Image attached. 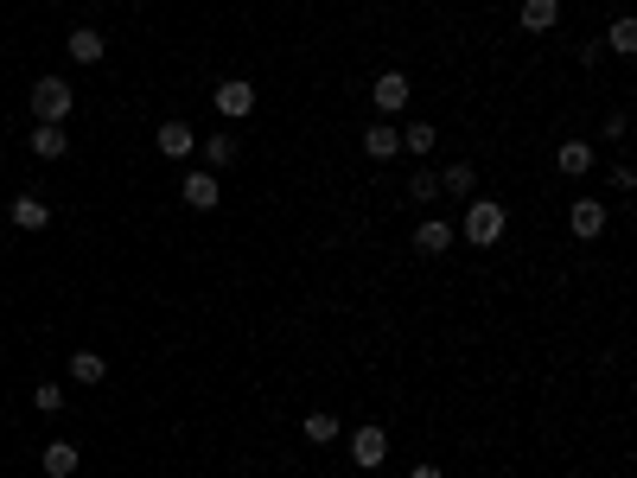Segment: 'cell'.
Segmentation results:
<instances>
[{
	"instance_id": "cell-13",
	"label": "cell",
	"mask_w": 637,
	"mask_h": 478,
	"mask_svg": "<svg viewBox=\"0 0 637 478\" xmlns=\"http://www.w3.org/2000/svg\"><path fill=\"white\" fill-rule=\"evenodd\" d=\"M364 153H370V160H395V153H402V128H395V122H370L364 128Z\"/></svg>"
},
{
	"instance_id": "cell-27",
	"label": "cell",
	"mask_w": 637,
	"mask_h": 478,
	"mask_svg": "<svg viewBox=\"0 0 637 478\" xmlns=\"http://www.w3.org/2000/svg\"><path fill=\"white\" fill-rule=\"evenodd\" d=\"M408 478H446L440 466H415V472H408Z\"/></svg>"
},
{
	"instance_id": "cell-18",
	"label": "cell",
	"mask_w": 637,
	"mask_h": 478,
	"mask_svg": "<svg viewBox=\"0 0 637 478\" xmlns=\"http://www.w3.org/2000/svg\"><path fill=\"white\" fill-rule=\"evenodd\" d=\"M71 377L83 389H96L102 377H109V357H102V351H71Z\"/></svg>"
},
{
	"instance_id": "cell-11",
	"label": "cell",
	"mask_w": 637,
	"mask_h": 478,
	"mask_svg": "<svg viewBox=\"0 0 637 478\" xmlns=\"http://www.w3.org/2000/svg\"><path fill=\"white\" fill-rule=\"evenodd\" d=\"M77 440H45V453H39V466H45V478H71L77 472Z\"/></svg>"
},
{
	"instance_id": "cell-21",
	"label": "cell",
	"mask_w": 637,
	"mask_h": 478,
	"mask_svg": "<svg viewBox=\"0 0 637 478\" xmlns=\"http://www.w3.org/2000/svg\"><path fill=\"white\" fill-rule=\"evenodd\" d=\"M13 224H20V230H45V224H51V204H45V198H32V192H26V198H13Z\"/></svg>"
},
{
	"instance_id": "cell-5",
	"label": "cell",
	"mask_w": 637,
	"mask_h": 478,
	"mask_svg": "<svg viewBox=\"0 0 637 478\" xmlns=\"http://www.w3.org/2000/svg\"><path fill=\"white\" fill-rule=\"evenodd\" d=\"M211 102H217L223 122H243V115H255V83H249V77H223Z\"/></svg>"
},
{
	"instance_id": "cell-2",
	"label": "cell",
	"mask_w": 637,
	"mask_h": 478,
	"mask_svg": "<svg viewBox=\"0 0 637 478\" xmlns=\"http://www.w3.org/2000/svg\"><path fill=\"white\" fill-rule=\"evenodd\" d=\"M77 109V90L64 77H39L32 83V115H39V122H58L64 128V115Z\"/></svg>"
},
{
	"instance_id": "cell-4",
	"label": "cell",
	"mask_w": 637,
	"mask_h": 478,
	"mask_svg": "<svg viewBox=\"0 0 637 478\" xmlns=\"http://www.w3.org/2000/svg\"><path fill=\"white\" fill-rule=\"evenodd\" d=\"M606 224H612V211H606L599 198H574V204H567V230H574L580 243H599Z\"/></svg>"
},
{
	"instance_id": "cell-23",
	"label": "cell",
	"mask_w": 637,
	"mask_h": 478,
	"mask_svg": "<svg viewBox=\"0 0 637 478\" xmlns=\"http://www.w3.org/2000/svg\"><path fill=\"white\" fill-rule=\"evenodd\" d=\"M408 198H415V204H440V173H434V166H415V179H408Z\"/></svg>"
},
{
	"instance_id": "cell-8",
	"label": "cell",
	"mask_w": 637,
	"mask_h": 478,
	"mask_svg": "<svg viewBox=\"0 0 637 478\" xmlns=\"http://www.w3.org/2000/svg\"><path fill=\"white\" fill-rule=\"evenodd\" d=\"M153 147H160L166 160H192V153H198V134H192V122H160Z\"/></svg>"
},
{
	"instance_id": "cell-16",
	"label": "cell",
	"mask_w": 637,
	"mask_h": 478,
	"mask_svg": "<svg viewBox=\"0 0 637 478\" xmlns=\"http://www.w3.org/2000/svg\"><path fill=\"white\" fill-rule=\"evenodd\" d=\"M64 51H71L77 64H102V51H109V39H102L96 26H77L71 39H64Z\"/></svg>"
},
{
	"instance_id": "cell-14",
	"label": "cell",
	"mask_w": 637,
	"mask_h": 478,
	"mask_svg": "<svg viewBox=\"0 0 637 478\" xmlns=\"http://www.w3.org/2000/svg\"><path fill=\"white\" fill-rule=\"evenodd\" d=\"M453 243H459V230L446 224V217H427V224L415 230V249H421V255H446Z\"/></svg>"
},
{
	"instance_id": "cell-9",
	"label": "cell",
	"mask_w": 637,
	"mask_h": 478,
	"mask_svg": "<svg viewBox=\"0 0 637 478\" xmlns=\"http://www.w3.org/2000/svg\"><path fill=\"white\" fill-rule=\"evenodd\" d=\"M185 204H192V211H217L223 204V185H217V173H185Z\"/></svg>"
},
{
	"instance_id": "cell-3",
	"label": "cell",
	"mask_w": 637,
	"mask_h": 478,
	"mask_svg": "<svg viewBox=\"0 0 637 478\" xmlns=\"http://www.w3.org/2000/svg\"><path fill=\"white\" fill-rule=\"evenodd\" d=\"M408 96H415V83H408L402 71H383L370 83V102H376V115H383V122H395V115L408 109Z\"/></svg>"
},
{
	"instance_id": "cell-7",
	"label": "cell",
	"mask_w": 637,
	"mask_h": 478,
	"mask_svg": "<svg viewBox=\"0 0 637 478\" xmlns=\"http://www.w3.org/2000/svg\"><path fill=\"white\" fill-rule=\"evenodd\" d=\"M198 153H204V173H223V166H236V160H243V147H236V134H230V128L198 134Z\"/></svg>"
},
{
	"instance_id": "cell-10",
	"label": "cell",
	"mask_w": 637,
	"mask_h": 478,
	"mask_svg": "<svg viewBox=\"0 0 637 478\" xmlns=\"http://www.w3.org/2000/svg\"><path fill=\"white\" fill-rule=\"evenodd\" d=\"M516 20H523L529 39H542V32L561 26V0H523V13H516Z\"/></svg>"
},
{
	"instance_id": "cell-26",
	"label": "cell",
	"mask_w": 637,
	"mask_h": 478,
	"mask_svg": "<svg viewBox=\"0 0 637 478\" xmlns=\"http://www.w3.org/2000/svg\"><path fill=\"white\" fill-rule=\"evenodd\" d=\"M612 192H637V173H631V166H612Z\"/></svg>"
},
{
	"instance_id": "cell-19",
	"label": "cell",
	"mask_w": 637,
	"mask_h": 478,
	"mask_svg": "<svg viewBox=\"0 0 637 478\" xmlns=\"http://www.w3.org/2000/svg\"><path fill=\"white\" fill-rule=\"evenodd\" d=\"M434 147H440V128H434V122H408V128H402V153H415V160H427Z\"/></svg>"
},
{
	"instance_id": "cell-24",
	"label": "cell",
	"mask_w": 637,
	"mask_h": 478,
	"mask_svg": "<svg viewBox=\"0 0 637 478\" xmlns=\"http://www.w3.org/2000/svg\"><path fill=\"white\" fill-rule=\"evenodd\" d=\"M32 402H39V415H58V408H64V389H58V383H39V396H32Z\"/></svg>"
},
{
	"instance_id": "cell-15",
	"label": "cell",
	"mask_w": 637,
	"mask_h": 478,
	"mask_svg": "<svg viewBox=\"0 0 637 478\" xmlns=\"http://www.w3.org/2000/svg\"><path fill=\"white\" fill-rule=\"evenodd\" d=\"M555 166H561L567 179H587L593 173V141H561L555 147Z\"/></svg>"
},
{
	"instance_id": "cell-1",
	"label": "cell",
	"mask_w": 637,
	"mask_h": 478,
	"mask_svg": "<svg viewBox=\"0 0 637 478\" xmlns=\"http://www.w3.org/2000/svg\"><path fill=\"white\" fill-rule=\"evenodd\" d=\"M504 230H510V211L497 198H466V224H459V236L478 249H497L504 243Z\"/></svg>"
},
{
	"instance_id": "cell-20",
	"label": "cell",
	"mask_w": 637,
	"mask_h": 478,
	"mask_svg": "<svg viewBox=\"0 0 637 478\" xmlns=\"http://www.w3.org/2000/svg\"><path fill=\"white\" fill-rule=\"evenodd\" d=\"M599 45H606V51H618V58H631V51H637V20H631V13H618V20L606 26V39H599Z\"/></svg>"
},
{
	"instance_id": "cell-6",
	"label": "cell",
	"mask_w": 637,
	"mask_h": 478,
	"mask_svg": "<svg viewBox=\"0 0 637 478\" xmlns=\"http://www.w3.org/2000/svg\"><path fill=\"white\" fill-rule=\"evenodd\" d=\"M351 459L364 472H376L389 459V428H376V421H364V428H351Z\"/></svg>"
},
{
	"instance_id": "cell-12",
	"label": "cell",
	"mask_w": 637,
	"mask_h": 478,
	"mask_svg": "<svg viewBox=\"0 0 637 478\" xmlns=\"http://www.w3.org/2000/svg\"><path fill=\"white\" fill-rule=\"evenodd\" d=\"M440 198H478V166L472 160H453L440 173Z\"/></svg>"
},
{
	"instance_id": "cell-22",
	"label": "cell",
	"mask_w": 637,
	"mask_h": 478,
	"mask_svg": "<svg viewBox=\"0 0 637 478\" xmlns=\"http://www.w3.org/2000/svg\"><path fill=\"white\" fill-rule=\"evenodd\" d=\"M344 428H338V415L332 408H313V415H306V440H313V447H332Z\"/></svg>"
},
{
	"instance_id": "cell-17",
	"label": "cell",
	"mask_w": 637,
	"mask_h": 478,
	"mask_svg": "<svg viewBox=\"0 0 637 478\" xmlns=\"http://www.w3.org/2000/svg\"><path fill=\"white\" fill-rule=\"evenodd\" d=\"M32 153H39V160H64V153H71V134L58 122H39L32 128Z\"/></svg>"
},
{
	"instance_id": "cell-25",
	"label": "cell",
	"mask_w": 637,
	"mask_h": 478,
	"mask_svg": "<svg viewBox=\"0 0 637 478\" xmlns=\"http://www.w3.org/2000/svg\"><path fill=\"white\" fill-rule=\"evenodd\" d=\"M625 128H631V115L612 109V115H606V141H625Z\"/></svg>"
}]
</instances>
